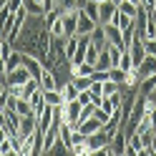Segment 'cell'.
I'll list each match as a JSON object with an SVG mask.
<instances>
[{
	"instance_id": "obj_11",
	"label": "cell",
	"mask_w": 156,
	"mask_h": 156,
	"mask_svg": "<svg viewBox=\"0 0 156 156\" xmlns=\"http://www.w3.org/2000/svg\"><path fill=\"white\" fill-rule=\"evenodd\" d=\"M103 28H106V35H108V43L119 45L121 51H123V33H121V28H116L113 23H106Z\"/></svg>"
},
{
	"instance_id": "obj_13",
	"label": "cell",
	"mask_w": 156,
	"mask_h": 156,
	"mask_svg": "<svg viewBox=\"0 0 156 156\" xmlns=\"http://www.w3.org/2000/svg\"><path fill=\"white\" fill-rule=\"evenodd\" d=\"M139 76L146 78V76H156V55H146L144 63L139 66Z\"/></svg>"
},
{
	"instance_id": "obj_21",
	"label": "cell",
	"mask_w": 156,
	"mask_h": 156,
	"mask_svg": "<svg viewBox=\"0 0 156 156\" xmlns=\"http://www.w3.org/2000/svg\"><path fill=\"white\" fill-rule=\"evenodd\" d=\"M119 68H121V71H126V73H129V71H133V55L129 53V51H123L121 53V58H119Z\"/></svg>"
},
{
	"instance_id": "obj_31",
	"label": "cell",
	"mask_w": 156,
	"mask_h": 156,
	"mask_svg": "<svg viewBox=\"0 0 156 156\" xmlns=\"http://www.w3.org/2000/svg\"><path fill=\"white\" fill-rule=\"evenodd\" d=\"M93 116H96V119H98L101 123H106V121L111 119V111H106L103 106H96V111H93Z\"/></svg>"
},
{
	"instance_id": "obj_14",
	"label": "cell",
	"mask_w": 156,
	"mask_h": 156,
	"mask_svg": "<svg viewBox=\"0 0 156 156\" xmlns=\"http://www.w3.org/2000/svg\"><path fill=\"white\" fill-rule=\"evenodd\" d=\"M41 88H58V78L53 73V68H43V73H41Z\"/></svg>"
},
{
	"instance_id": "obj_35",
	"label": "cell",
	"mask_w": 156,
	"mask_h": 156,
	"mask_svg": "<svg viewBox=\"0 0 156 156\" xmlns=\"http://www.w3.org/2000/svg\"><path fill=\"white\" fill-rule=\"evenodd\" d=\"M5 139H10V136H8V131H5V126H0V144H3Z\"/></svg>"
},
{
	"instance_id": "obj_4",
	"label": "cell",
	"mask_w": 156,
	"mask_h": 156,
	"mask_svg": "<svg viewBox=\"0 0 156 156\" xmlns=\"http://www.w3.org/2000/svg\"><path fill=\"white\" fill-rule=\"evenodd\" d=\"M81 8V5H78ZM78 8H71V10L63 13V28H66V38L78 35Z\"/></svg>"
},
{
	"instance_id": "obj_16",
	"label": "cell",
	"mask_w": 156,
	"mask_h": 156,
	"mask_svg": "<svg viewBox=\"0 0 156 156\" xmlns=\"http://www.w3.org/2000/svg\"><path fill=\"white\" fill-rule=\"evenodd\" d=\"M91 154H93V149L88 146V139L78 141V144H73L71 149H68V156H91Z\"/></svg>"
},
{
	"instance_id": "obj_18",
	"label": "cell",
	"mask_w": 156,
	"mask_h": 156,
	"mask_svg": "<svg viewBox=\"0 0 156 156\" xmlns=\"http://www.w3.org/2000/svg\"><path fill=\"white\" fill-rule=\"evenodd\" d=\"M73 123H68V121H63L61 123V141L68 146V149H71V146H73Z\"/></svg>"
},
{
	"instance_id": "obj_9",
	"label": "cell",
	"mask_w": 156,
	"mask_h": 156,
	"mask_svg": "<svg viewBox=\"0 0 156 156\" xmlns=\"http://www.w3.org/2000/svg\"><path fill=\"white\" fill-rule=\"evenodd\" d=\"M28 78H33V73L30 71H28V68L25 66H20V68H15V71H8V83H18V86H23L25 81H28Z\"/></svg>"
},
{
	"instance_id": "obj_2",
	"label": "cell",
	"mask_w": 156,
	"mask_h": 156,
	"mask_svg": "<svg viewBox=\"0 0 156 156\" xmlns=\"http://www.w3.org/2000/svg\"><path fill=\"white\" fill-rule=\"evenodd\" d=\"M144 149V139L139 131H126V156H139Z\"/></svg>"
},
{
	"instance_id": "obj_19",
	"label": "cell",
	"mask_w": 156,
	"mask_h": 156,
	"mask_svg": "<svg viewBox=\"0 0 156 156\" xmlns=\"http://www.w3.org/2000/svg\"><path fill=\"white\" fill-rule=\"evenodd\" d=\"M154 91H156V76H146V78H141V83H139V93L151 96Z\"/></svg>"
},
{
	"instance_id": "obj_15",
	"label": "cell",
	"mask_w": 156,
	"mask_h": 156,
	"mask_svg": "<svg viewBox=\"0 0 156 156\" xmlns=\"http://www.w3.org/2000/svg\"><path fill=\"white\" fill-rule=\"evenodd\" d=\"M61 93H63V101L68 103V101H76V98H78V93H81V88H78V86L73 83V78H71L68 83H63V86H61Z\"/></svg>"
},
{
	"instance_id": "obj_12",
	"label": "cell",
	"mask_w": 156,
	"mask_h": 156,
	"mask_svg": "<svg viewBox=\"0 0 156 156\" xmlns=\"http://www.w3.org/2000/svg\"><path fill=\"white\" fill-rule=\"evenodd\" d=\"M43 96H45V103L48 106H63V93L61 88H43Z\"/></svg>"
},
{
	"instance_id": "obj_10",
	"label": "cell",
	"mask_w": 156,
	"mask_h": 156,
	"mask_svg": "<svg viewBox=\"0 0 156 156\" xmlns=\"http://www.w3.org/2000/svg\"><path fill=\"white\" fill-rule=\"evenodd\" d=\"M101 126H103V123L96 119V116H91V119H83L81 123H78V126H76V131H81L83 136H91V133H96V131H98Z\"/></svg>"
},
{
	"instance_id": "obj_33",
	"label": "cell",
	"mask_w": 156,
	"mask_h": 156,
	"mask_svg": "<svg viewBox=\"0 0 156 156\" xmlns=\"http://www.w3.org/2000/svg\"><path fill=\"white\" fill-rule=\"evenodd\" d=\"M98 48H96V45H88V53H86V61H91V63H96V58H98Z\"/></svg>"
},
{
	"instance_id": "obj_40",
	"label": "cell",
	"mask_w": 156,
	"mask_h": 156,
	"mask_svg": "<svg viewBox=\"0 0 156 156\" xmlns=\"http://www.w3.org/2000/svg\"><path fill=\"white\" fill-rule=\"evenodd\" d=\"M154 136H156V133H154Z\"/></svg>"
},
{
	"instance_id": "obj_23",
	"label": "cell",
	"mask_w": 156,
	"mask_h": 156,
	"mask_svg": "<svg viewBox=\"0 0 156 156\" xmlns=\"http://www.w3.org/2000/svg\"><path fill=\"white\" fill-rule=\"evenodd\" d=\"M81 8H83V10L93 18L96 23H98V3H96V0H83V3H81Z\"/></svg>"
},
{
	"instance_id": "obj_34",
	"label": "cell",
	"mask_w": 156,
	"mask_h": 156,
	"mask_svg": "<svg viewBox=\"0 0 156 156\" xmlns=\"http://www.w3.org/2000/svg\"><path fill=\"white\" fill-rule=\"evenodd\" d=\"M23 3H25V0H8L5 5H8V8H10V10L15 13V10H20V8H23Z\"/></svg>"
},
{
	"instance_id": "obj_25",
	"label": "cell",
	"mask_w": 156,
	"mask_h": 156,
	"mask_svg": "<svg viewBox=\"0 0 156 156\" xmlns=\"http://www.w3.org/2000/svg\"><path fill=\"white\" fill-rule=\"evenodd\" d=\"M139 8H141V5L131 3V0H123V3L119 5V10H121V13H126L129 18H136V13H139Z\"/></svg>"
},
{
	"instance_id": "obj_38",
	"label": "cell",
	"mask_w": 156,
	"mask_h": 156,
	"mask_svg": "<svg viewBox=\"0 0 156 156\" xmlns=\"http://www.w3.org/2000/svg\"><path fill=\"white\" fill-rule=\"evenodd\" d=\"M5 3H8V0H0V8H3V5H5Z\"/></svg>"
},
{
	"instance_id": "obj_28",
	"label": "cell",
	"mask_w": 156,
	"mask_h": 156,
	"mask_svg": "<svg viewBox=\"0 0 156 156\" xmlns=\"http://www.w3.org/2000/svg\"><path fill=\"white\" fill-rule=\"evenodd\" d=\"M15 111L20 113V116H28V113H33V106H30V101H28V98H18Z\"/></svg>"
},
{
	"instance_id": "obj_24",
	"label": "cell",
	"mask_w": 156,
	"mask_h": 156,
	"mask_svg": "<svg viewBox=\"0 0 156 156\" xmlns=\"http://www.w3.org/2000/svg\"><path fill=\"white\" fill-rule=\"evenodd\" d=\"M23 8L28 10V15H45L43 5H41V3H35V0H25V3H23Z\"/></svg>"
},
{
	"instance_id": "obj_17",
	"label": "cell",
	"mask_w": 156,
	"mask_h": 156,
	"mask_svg": "<svg viewBox=\"0 0 156 156\" xmlns=\"http://www.w3.org/2000/svg\"><path fill=\"white\" fill-rule=\"evenodd\" d=\"M96 71H108V68H113V61H111V53L108 51H101L98 58H96Z\"/></svg>"
},
{
	"instance_id": "obj_6",
	"label": "cell",
	"mask_w": 156,
	"mask_h": 156,
	"mask_svg": "<svg viewBox=\"0 0 156 156\" xmlns=\"http://www.w3.org/2000/svg\"><path fill=\"white\" fill-rule=\"evenodd\" d=\"M96 25H98V23H96L83 8H78V35H91Z\"/></svg>"
},
{
	"instance_id": "obj_37",
	"label": "cell",
	"mask_w": 156,
	"mask_h": 156,
	"mask_svg": "<svg viewBox=\"0 0 156 156\" xmlns=\"http://www.w3.org/2000/svg\"><path fill=\"white\" fill-rule=\"evenodd\" d=\"M121 3H123V0H113V5H121Z\"/></svg>"
},
{
	"instance_id": "obj_36",
	"label": "cell",
	"mask_w": 156,
	"mask_h": 156,
	"mask_svg": "<svg viewBox=\"0 0 156 156\" xmlns=\"http://www.w3.org/2000/svg\"><path fill=\"white\" fill-rule=\"evenodd\" d=\"M0 73H8V63H5L3 55H0Z\"/></svg>"
},
{
	"instance_id": "obj_3",
	"label": "cell",
	"mask_w": 156,
	"mask_h": 156,
	"mask_svg": "<svg viewBox=\"0 0 156 156\" xmlns=\"http://www.w3.org/2000/svg\"><path fill=\"white\" fill-rule=\"evenodd\" d=\"M38 129V119L33 113H28V116H20V129H18V141H23L28 139V136H33Z\"/></svg>"
},
{
	"instance_id": "obj_5",
	"label": "cell",
	"mask_w": 156,
	"mask_h": 156,
	"mask_svg": "<svg viewBox=\"0 0 156 156\" xmlns=\"http://www.w3.org/2000/svg\"><path fill=\"white\" fill-rule=\"evenodd\" d=\"M108 146H111V156H123L126 154V129H123V126L111 136Z\"/></svg>"
},
{
	"instance_id": "obj_22",
	"label": "cell",
	"mask_w": 156,
	"mask_h": 156,
	"mask_svg": "<svg viewBox=\"0 0 156 156\" xmlns=\"http://www.w3.org/2000/svg\"><path fill=\"white\" fill-rule=\"evenodd\" d=\"M144 38H156V18L146 13V25H144Z\"/></svg>"
},
{
	"instance_id": "obj_26",
	"label": "cell",
	"mask_w": 156,
	"mask_h": 156,
	"mask_svg": "<svg viewBox=\"0 0 156 156\" xmlns=\"http://www.w3.org/2000/svg\"><path fill=\"white\" fill-rule=\"evenodd\" d=\"M10 15H13V10H10L8 5L0 8V33H3V38H5V28H8V20H10Z\"/></svg>"
},
{
	"instance_id": "obj_39",
	"label": "cell",
	"mask_w": 156,
	"mask_h": 156,
	"mask_svg": "<svg viewBox=\"0 0 156 156\" xmlns=\"http://www.w3.org/2000/svg\"><path fill=\"white\" fill-rule=\"evenodd\" d=\"M154 151H156V136H154Z\"/></svg>"
},
{
	"instance_id": "obj_29",
	"label": "cell",
	"mask_w": 156,
	"mask_h": 156,
	"mask_svg": "<svg viewBox=\"0 0 156 156\" xmlns=\"http://www.w3.org/2000/svg\"><path fill=\"white\" fill-rule=\"evenodd\" d=\"M73 83H76L81 91H86V88H91V83H93V76H76V78H73Z\"/></svg>"
},
{
	"instance_id": "obj_30",
	"label": "cell",
	"mask_w": 156,
	"mask_h": 156,
	"mask_svg": "<svg viewBox=\"0 0 156 156\" xmlns=\"http://www.w3.org/2000/svg\"><path fill=\"white\" fill-rule=\"evenodd\" d=\"M78 5H81V3H78V0H55V8H58V10H71V8H78Z\"/></svg>"
},
{
	"instance_id": "obj_7",
	"label": "cell",
	"mask_w": 156,
	"mask_h": 156,
	"mask_svg": "<svg viewBox=\"0 0 156 156\" xmlns=\"http://www.w3.org/2000/svg\"><path fill=\"white\" fill-rule=\"evenodd\" d=\"M116 8H119V5H113V0H103V3H98V25L111 23Z\"/></svg>"
},
{
	"instance_id": "obj_20",
	"label": "cell",
	"mask_w": 156,
	"mask_h": 156,
	"mask_svg": "<svg viewBox=\"0 0 156 156\" xmlns=\"http://www.w3.org/2000/svg\"><path fill=\"white\" fill-rule=\"evenodd\" d=\"M131 20H133V18H129V15H126V13H121L119 8H116V13H113V18H111V23H113L116 28H121V30H123V28L129 25Z\"/></svg>"
},
{
	"instance_id": "obj_8",
	"label": "cell",
	"mask_w": 156,
	"mask_h": 156,
	"mask_svg": "<svg viewBox=\"0 0 156 156\" xmlns=\"http://www.w3.org/2000/svg\"><path fill=\"white\" fill-rule=\"evenodd\" d=\"M91 45H96L98 51H106V45H108V35H106V28H103V25H96V28H93Z\"/></svg>"
},
{
	"instance_id": "obj_27",
	"label": "cell",
	"mask_w": 156,
	"mask_h": 156,
	"mask_svg": "<svg viewBox=\"0 0 156 156\" xmlns=\"http://www.w3.org/2000/svg\"><path fill=\"white\" fill-rule=\"evenodd\" d=\"M119 91H121V83H116L113 78H106V81H103V96H113Z\"/></svg>"
},
{
	"instance_id": "obj_32",
	"label": "cell",
	"mask_w": 156,
	"mask_h": 156,
	"mask_svg": "<svg viewBox=\"0 0 156 156\" xmlns=\"http://www.w3.org/2000/svg\"><path fill=\"white\" fill-rule=\"evenodd\" d=\"M144 45L149 55H156V38H144Z\"/></svg>"
},
{
	"instance_id": "obj_1",
	"label": "cell",
	"mask_w": 156,
	"mask_h": 156,
	"mask_svg": "<svg viewBox=\"0 0 156 156\" xmlns=\"http://www.w3.org/2000/svg\"><path fill=\"white\" fill-rule=\"evenodd\" d=\"M81 108H83V103L81 101H68V103H63V121H68V123H73V129L78 126V121H81Z\"/></svg>"
}]
</instances>
